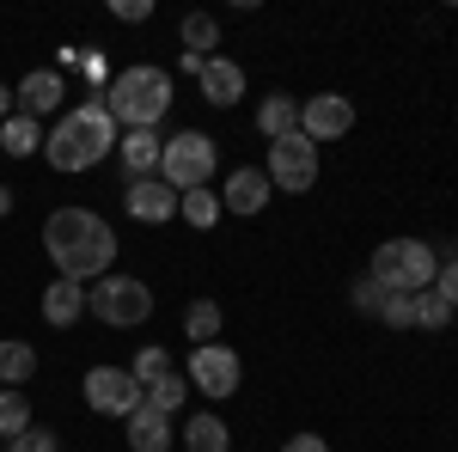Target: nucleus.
Here are the masks:
<instances>
[{"label": "nucleus", "mask_w": 458, "mask_h": 452, "mask_svg": "<svg viewBox=\"0 0 458 452\" xmlns=\"http://www.w3.org/2000/svg\"><path fill=\"white\" fill-rule=\"evenodd\" d=\"M110 147H116V116H110L98 98L62 110V116L49 123V135H43V153H49L55 172H92Z\"/></svg>", "instance_id": "2"}, {"label": "nucleus", "mask_w": 458, "mask_h": 452, "mask_svg": "<svg viewBox=\"0 0 458 452\" xmlns=\"http://www.w3.org/2000/svg\"><path fill=\"white\" fill-rule=\"evenodd\" d=\"M105 110L123 123V129H159L165 110H172V73L153 68V62H135V68L110 73Z\"/></svg>", "instance_id": "3"}, {"label": "nucleus", "mask_w": 458, "mask_h": 452, "mask_svg": "<svg viewBox=\"0 0 458 452\" xmlns=\"http://www.w3.org/2000/svg\"><path fill=\"white\" fill-rule=\"evenodd\" d=\"M129 373H135V380H141V391H147L153 380H165V373H172V354H165L159 343H147L141 354H135V367H129Z\"/></svg>", "instance_id": "28"}, {"label": "nucleus", "mask_w": 458, "mask_h": 452, "mask_svg": "<svg viewBox=\"0 0 458 452\" xmlns=\"http://www.w3.org/2000/svg\"><path fill=\"white\" fill-rule=\"evenodd\" d=\"M282 452H330V447H324V440H318V434H293V440H287Z\"/></svg>", "instance_id": "35"}, {"label": "nucleus", "mask_w": 458, "mask_h": 452, "mask_svg": "<svg viewBox=\"0 0 458 452\" xmlns=\"http://www.w3.org/2000/svg\"><path fill=\"white\" fill-rule=\"evenodd\" d=\"M220 324H226V312L214 306V300H190L183 306V337H190V348H202L220 337Z\"/></svg>", "instance_id": "21"}, {"label": "nucleus", "mask_w": 458, "mask_h": 452, "mask_svg": "<svg viewBox=\"0 0 458 452\" xmlns=\"http://www.w3.org/2000/svg\"><path fill=\"white\" fill-rule=\"evenodd\" d=\"M13 116V86H0V123Z\"/></svg>", "instance_id": "36"}, {"label": "nucleus", "mask_w": 458, "mask_h": 452, "mask_svg": "<svg viewBox=\"0 0 458 452\" xmlns=\"http://www.w3.org/2000/svg\"><path fill=\"white\" fill-rule=\"evenodd\" d=\"M257 129H263V141H287V135H300V98H287V92L263 98V105H257Z\"/></svg>", "instance_id": "18"}, {"label": "nucleus", "mask_w": 458, "mask_h": 452, "mask_svg": "<svg viewBox=\"0 0 458 452\" xmlns=\"http://www.w3.org/2000/svg\"><path fill=\"white\" fill-rule=\"evenodd\" d=\"M391 330H416V294H386V306H379Z\"/></svg>", "instance_id": "29"}, {"label": "nucleus", "mask_w": 458, "mask_h": 452, "mask_svg": "<svg viewBox=\"0 0 458 452\" xmlns=\"http://www.w3.org/2000/svg\"><path fill=\"white\" fill-rule=\"evenodd\" d=\"M6 214H13V190L0 183V220H6Z\"/></svg>", "instance_id": "37"}, {"label": "nucleus", "mask_w": 458, "mask_h": 452, "mask_svg": "<svg viewBox=\"0 0 458 452\" xmlns=\"http://www.w3.org/2000/svg\"><path fill=\"white\" fill-rule=\"evenodd\" d=\"M31 373H37V348L19 343V337H6V343H0V385H13V391H19Z\"/></svg>", "instance_id": "22"}, {"label": "nucleus", "mask_w": 458, "mask_h": 452, "mask_svg": "<svg viewBox=\"0 0 458 452\" xmlns=\"http://www.w3.org/2000/svg\"><path fill=\"white\" fill-rule=\"evenodd\" d=\"M349 300H354V312H373V318H379V306H386V287L360 276V281H354V294H349Z\"/></svg>", "instance_id": "30"}, {"label": "nucleus", "mask_w": 458, "mask_h": 452, "mask_svg": "<svg viewBox=\"0 0 458 452\" xmlns=\"http://www.w3.org/2000/svg\"><path fill=\"white\" fill-rule=\"evenodd\" d=\"M354 129V105L343 92H318V98H300V135L324 147V141H343Z\"/></svg>", "instance_id": "10"}, {"label": "nucleus", "mask_w": 458, "mask_h": 452, "mask_svg": "<svg viewBox=\"0 0 458 452\" xmlns=\"http://www.w3.org/2000/svg\"><path fill=\"white\" fill-rule=\"evenodd\" d=\"M269 183L287 190V196H306L318 183V147L306 135H287V141H269Z\"/></svg>", "instance_id": "9"}, {"label": "nucleus", "mask_w": 458, "mask_h": 452, "mask_svg": "<svg viewBox=\"0 0 458 452\" xmlns=\"http://www.w3.org/2000/svg\"><path fill=\"white\" fill-rule=\"evenodd\" d=\"M0 147H6L13 159H31V153H43V123H31V116H19V110H13V116L0 123Z\"/></svg>", "instance_id": "20"}, {"label": "nucleus", "mask_w": 458, "mask_h": 452, "mask_svg": "<svg viewBox=\"0 0 458 452\" xmlns=\"http://www.w3.org/2000/svg\"><path fill=\"white\" fill-rule=\"evenodd\" d=\"M159 153H165L159 129H129V135H116V159H123L129 177H159Z\"/></svg>", "instance_id": "15"}, {"label": "nucleus", "mask_w": 458, "mask_h": 452, "mask_svg": "<svg viewBox=\"0 0 458 452\" xmlns=\"http://www.w3.org/2000/svg\"><path fill=\"white\" fill-rule=\"evenodd\" d=\"M43 318H49L55 330H68V324H80V318H86V281L55 276L49 287H43Z\"/></svg>", "instance_id": "16"}, {"label": "nucleus", "mask_w": 458, "mask_h": 452, "mask_svg": "<svg viewBox=\"0 0 458 452\" xmlns=\"http://www.w3.org/2000/svg\"><path fill=\"white\" fill-rule=\"evenodd\" d=\"M129 447L135 452H172V416H159L153 404H141L135 416H129Z\"/></svg>", "instance_id": "17"}, {"label": "nucleus", "mask_w": 458, "mask_h": 452, "mask_svg": "<svg viewBox=\"0 0 458 452\" xmlns=\"http://www.w3.org/2000/svg\"><path fill=\"white\" fill-rule=\"evenodd\" d=\"M183 380H190V391L233 397V391H239V380H245V361H239V354H233L226 343H202V348H190V361H183Z\"/></svg>", "instance_id": "7"}, {"label": "nucleus", "mask_w": 458, "mask_h": 452, "mask_svg": "<svg viewBox=\"0 0 458 452\" xmlns=\"http://www.w3.org/2000/svg\"><path fill=\"white\" fill-rule=\"evenodd\" d=\"M25 428H31V397L13 391V385H0V440H19Z\"/></svg>", "instance_id": "24"}, {"label": "nucleus", "mask_w": 458, "mask_h": 452, "mask_svg": "<svg viewBox=\"0 0 458 452\" xmlns=\"http://www.w3.org/2000/svg\"><path fill=\"white\" fill-rule=\"evenodd\" d=\"M177 214H183L196 233H208L226 209H220V196H214V190H183V196H177Z\"/></svg>", "instance_id": "26"}, {"label": "nucleus", "mask_w": 458, "mask_h": 452, "mask_svg": "<svg viewBox=\"0 0 458 452\" xmlns=\"http://www.w3.org/2000/svg\"><path fill=\"white\" fill-rule=\"evenodd\" d=\"M123 209L147 220V226H159V220H172L177 214V190L165 177H129V190H123Z\"/></svg>", "instance_id": "12"}, {"label": "nucleus", "mask_w": 458, "mask_h": 452, "mask_svg": "<svg viewBox=\"0 0 458 452\" xmlns=\"http://www.w3.org/2000/svg\"><path fill=\"white\" fill-rule=\"evenodd\" d=\"M86 312H98V324H110V330L147 324L153 318V287L135 276H98L86 287Z\"/></svg>", "instance_id": "5"}, {"label": "nucleus", "mask_w": 458, "mask_h": 452, "mask_svg": "<svg viewBox=\"0 0 458 452\" xmlns=\"http://www.w3.org/2000/svg\"><path fill=\"white\" fill-rule=\"evenodd\" d=\"M147 404H153L159 416H172V410H183V404H190V380H183V367H172L165 380H153V385H147Z\"/></svg>", "instance_id": "25"}, {"label": "nucleus", "mask_w": 458, "mask_h": 452, "mask_svg": "<svg viewBox=\"0 0 458 452\" xmlns=\"http://www.w3.org/2000/svg\"><path fill=\"white\" fill-rule=\"evenodd\" d=\"M80 68H86V80H92V86H110V62H105V49H80Z\"/></svg>", "instance_id": "33"}, {"label": "nucleus", "mask_w": 458, "mask_h": 452, "mask_svg": "<svg viewBox=\"0 0 458 452\" xmlns=\"http://www.w3.org/2000/svg\"><path fill=\"white\" fill-rule=\"evenodd\" d=\"M6 452H62V447H55V434H49V428H25L19 440H6Z\"/></svg>", "instance_id": "31"}, {"label": "nucleus", "mask_w": 458, "mask_h": 452, "mask_svg": "<svg viewBox=\"0 0 458 452\" xmlns=\"http://www.w3.org/2000/svg\"><path fill=\"white\" fill-rule=\"evenodd\" d=\"M269 196H276V183L263 166H239V172L220 183V209L226 214H263L269 209Z\"/></svg>", "instance_id": "11"}, {"label": "nucleus", "mask_w": 458, "mask_h": 452, "mask_svg": "<svg viewBox=\"0 0 458 452\" xmlns=\"http://www.w3.org/2000/svg\"><path fill=\"white\" fill-rule=\"evenodd\" d=\"M434 294H440V300H446V306L458 312V257H453V263H440V276H434Z\"/></svg>", "instance_id": "32"}, {"label": "nucleus", "mask_w": 458, "mask_h": 452, "mask_svg": "<svg viewBox=\"0 0 458 452\" xmlns=\"http://www.w3.org/2000/svg\"><path fill=\"white\" fill-rule=\"evenodd\" d=\"M177 37H183V55H202V62H208V49L220 43V19H214V13H190V19L177 25Z\"/></svg>", "instance_id": "23"}, {"label": "nucleus", "mask_w": 458, "mask_h": 452, "mask_svg": "<svg viewBox=\"0 0 458 452\" xmlns=\"http://www.w3.org/2000/svg\"><path fill=\"white\" fill-rule=\"evenodd\" d=\"M453 318H458V312L440 300V294H434V287H422V294H416V330H446Z\"/></svg>", "instance_id": "27"}, {"label": "nucleus", "mask_w": 458, "mask_h": 452, "mask_svg": "<svg viewBox=\"0 0 458 452\" xmlns=\"http://www.w3.org/2000/svg\"><path fill=\"white\" fill-rule=\"evenodd\" d=\"M43 251H49L55 276L92 287V281L110 276V263H116V233H110V220H98L92 209H55L43 220Z\"/></svg>", "instance_id": "1"}, {"label": "nucleus", "mask_w": 458, "mask_h": 452, "mask_svg": "<svg viewBox=\"0 0 458 452\" xmlns=\"http://www.w3.org/2000/svg\"><path fill=\"white\" fill-rule=\"evenodd\" d=\"M110 13L123 25H141V19H153V0H110Z\"/></svg>", "instance_id": "34"}, {"label": "nucleus", "mask_w": 458, "mask_h": 452, "mask_svg": "<svg viewBox=\"0 0 458 452\" xmlns=\"http://www.w3.org/2000/svg\"><path fill=\"white\" fill-rule=\"evenodd\" d=\"M183 447H190V452H233V440H226V422L214 416V410L190 416V422H183Z\"/></svg>", "instance_id": "19"}, {"label": "nucleus", "mask_w": 458, "mask_h": 452, "mask_svg": "<svg viewBox=\"0 0 458 452\" xmlns=\"http://www.w3.org/2000/svg\"><path fill=\"white\" fill-rule=\"evenodd\" d=\"M62 98H68V86H62V73L37 68L19 80V92H13V105H19V116H31V123H43L49 110H62Z\"/></svg>", "instance_id": "13"}, {"label": "nucleus", "mask_w": 458, "mask_h": 452, "mask_svg": "<svg viewBox=\"0 0 458 452\" xmlns=\"http://www.w3.org/2000/svg\"><path fill=\"white\" fill-rule=\"evenodd\" d=\"M214 166H220V147H214V135H202V129L172 135V141H165V153H159V177L172 183L177 196H183V190H208Z\"/></svg>", "instance_id": "6"}, {"label": "nucleus", "mask_w": 458, "mask_h": 452, "mask_svg": "<svg viewBox=\"0 0 458 452\" xmlns=\"http://www.w3.org/2000/svg\"><path fill=\"white\" fill-rule=\"evenodd\" d=\"M440 276V257L428 239H386L367 263V281H379L386 294H422Z\"/></svg>", "instance_id": "4"}, {"label": "nucleus", "mask_w": 458, "mask_h": 452, "mask_svg": "<svg viewBox=\"0 0 458 452\" xmlns=\"http://www.w3.org/2000/svg\"><path fill=\"white\" fill-rule=\"evenodd\" d=\"M196 80H202V98H208V105H220V110L245 98V68H239L233 55H208Z\"/></svg>", "instance_id": "14"}, {"label": "nucleus", "mask_w": 458, "mask_h": 452, "mask_svg": "<svg viewBox=\"0 0 458 452\" xmlns=\"http://www.w3.org/2000/svg\"><path fill=\"white\" fill-rule=\"evenodd\" d=\"M80 391H86V404H92L98 416H123V422H129V416H135V410L147 404L141 380H135L129 367H92Z\"/></svg>", "instance_id": "8"}, {"label": "nucleus", "mask_w": 458, "mask_h": 452, "mask_svg": "<svg viewBox=\"0 0 458 452\" xmlns=\"http://www.w3.org/2000/svg\"><path fill=\"white\" fill-rule=\"evenodd\" d=\"M0 452H6V447H0Z\"/></svg>", "instance_id": "38"}]
</instances>
